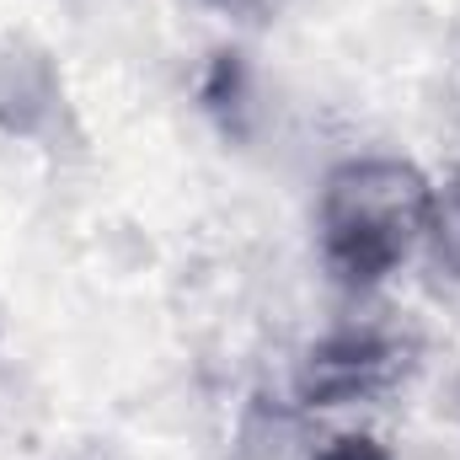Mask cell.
Here are the masks:
<instances>
[{"label":"cell","instance_id":"obj_2","mask_svg":"<svg viewBox=\"0 0 460 460\" xmlns=\"http://www.w3.org/2000/svg\"><path fill=\"white\" fill-rule=\"evenodd\" d=\"M402 375V348L380 332H338L316 343L300 364V396L311 407H343L385 391Z\"/></svg>","mask_w":460,"mask_h":460},{"label":"cell","instance_id":"obj_4","mask_svg":"<svg viewBox=\"0 0 460 460\" xmlns=\"http://www.w3.org/2000/svg\"><path fill=\"white\" fill-rule=\"evenodd\" d=\"M241 86H246V70H241V54H215L209 65V81H204V102L215 113H226L241 102Z\"/></svg>","mask_w":460,"mask_h":460},{"label":"cell","instance_id":"obj_3","mask_svg":"<svg viewBox=\"0 0 460 460\" xmlns=\"http://www.w3.org/2000/svg\"><path fill=\"white\" fill-rule=\"evenodd\" d=\"M423 235L434 241L439 268H450L460 279V166L434 188V199H429V230Z\"/></svg>","mask_w":460,"mask_h":460},{"label":"cell","instance_id":"obj_5","mask_svg":"<svg viewBox=\"0 0 460 460\" xmlns=\"http://www.w3.org/2000/svg\"><path fill=\"white\" fill-rule=\"evenodd\" d=\"M316 460H391V456H385V445L369 439V434H338Z\"/></svg>","mask_w":460,"mask_h":460},{"label":"cell","instance_id":"obj_1","mask_svg":"<svg viewBox=\"0 0 460 460\" xmlns=\"http://www.w3.org/2000/svg\"><path fill=\"white\" fill-rule=\"evenodd\" d=\"M434 182L396 155H358L322 182V257L343 289H369L407 262L429 230Z\"/></svg>","mask_w":460,"mask_h":460}]
</instances>
